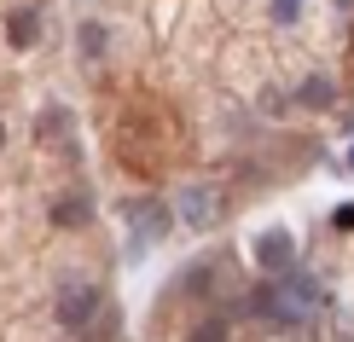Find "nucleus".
<instances>
[{
	"label": "nucleus",
	"instance_id": "obj_14",
	"mask_svg": "<svg viewBox=\"0 0 354 342\" xmlns=\"http://www.w3.org/2000/svg\"><path fill=\"white\" fill-rule=\"evenodd\" d=\"M348 169H354V145H348Z\"/></svg>",
	"mask_w": 354,
	"mask_h": 342
},
{
	"label": "nucleus",
	"instance_id": "obj_13",
	"mask_svg": "<svg viewBox=\"0 0 354 342\" xmlns=\"http://www.w3.org/2000/svg\"><path fill=\"white\" fill-rule=\"evenodd\" d=\"M331 6H337V12H354V0H331Z\"/></svg>",
	"mask_w": 354,
	"mask_h": 342
},
{
	"label": "nucleus",
	"instance_id": "obj_12",
	"mask_svg": "<svg viewBox=\"0 0 354 342\" xmlns=\"http://www.w3.org/2000/svg\"><path fill=\"white\" fill-rule=\"evenodd\" d=\"M337 227H354V203H343V209H337Z\"/></svg>",
	"mask_w": 354,
	"mask_h": 342
},
{
	"label": "nucleus",
	"instance_id": "obj_4",
	"mask_svg": "<svg viewBox=\"0 0 354 342\" xmlns=\"http://www.w3.org/2000/svg\"><path fill=\"white\" fill-rule=\"evenodd\" d=\"M279 296H285V302L297 307L302 319L314 314L319 302H326V290H319V278H308V273H297V267H290V273H279Z\"/></svg>",
	"mask_w": 354,
	"mask_h": 342
},
{
	"label": "nucleus",
	"instance_id": "obj_7",
	"mask_svg": "<svg viewBox=\"0 0 354 342\" xmlns=\"http://www.w3.org/2000/svg\"><path fill=\"white\" fill-rule=\"evenodd\" d=\"M331 99H337V87H331L326 76H308V82L297 87V105H308V111H331Z\"/></svg>",
	"mask_w": 354,
	"mask_h": 342
},
{
	"label": "nucleus",
	"instance_id": "obj_8",
	"mask_svg": "<svg viewBox=\"0 0 354 342\" xmlns=\"http://www.w3.org/2000/svg\"><path fill=\"white\" fill-rule=\"evenodd\" d=\"M87 215H93V209H87L82 191H76V198H58V203H53V220H58V227H82Z\"/></svg>",
	"mask_w": 354,
	"mask_h": 342
},
{
	"label": "nucleus",
	"instance_id": "obj_11",
	"mask_svg": "<svg viewBox=\"0 0 354 342\" xmlns=\"http://www.w3.org/2000/svg\"><path fill=\"white\" fill-rule=\"evenodd\" d=\"M268 12H273V23H297L302 18V0H268Z\"/></svg>",
	"mask_w": 354,
	"mask_h": 342
},
{
	"label": "nucleus",
	"instance_id": "obj_6",
	"mask_svg": "<svg viewBox=\"0 0 354 342\" xmlns=\"http://www.w3.org/2000/svg\"><path fill=\"white\" fill-rule=\"evenodd\" d=\"M6 41H12V47H35V41H41V18H35V12H12V18H6Z\"/></svg>",
	"mask_w": 354,
	"mask_h": 342
},
{
	"label": "nucleus",
	"instance_id": "obj_9",
	"mask_svg": "<svg viewBox=\"0 0 354 342\" xmlns=\"http://www.w3.org/2000/svg\"><path fill=\"white\" fill-rule=\"evenodd\" d=\"M82 53H87V58L105 53V23H82Z\"/></svg>",
	"mask_w": 354,
	"mask_h": 342
},
{
	"label": "nucleus",
	"instance_id": "obj_10",
	"mask_svg": "<svg viewBox=\"0 0 354 342\" xmlns=\"http://www.w3.org/2000/svg\"><path fill=\"white\" fill-rule=\"evenodd\" d=\"M186 342H227V325H221V319H203V325H192Z\"/></svg>",
	"mask_w": 354,
	"mask_h": 342
},
{
	"label": "nucleus",
	"instance_id": "obj_2",
	"mask_svg": "<svg viewBox=\"0 0 354 342\" xmlns=\"http://www.w3.org/2000/svg\"><path fill=\"white\" fill-rule=\"evenodd\" d=\"M99 302H105V290H99V285H64V290H58V325H64V331L93 325Z\"/></svg>",
	"mask_w": 354,
	"mask_h": 342
},
{
	"label": "nucleus",
	"instance_id": "obj_3",
	"mask_svg": "<svg viewBox=\"0 0 354 342\" xmlns=\"http://www.w3.org/2000/svg\"><path fill=\"white\" fill-rule=\"evenodd\" d=\"M256 261H261V273H290V267H297V238H290L285 227H268L256 238Z\"/></svg>",
	"mask_w": 354,
	"mask_h": 342
},
{
	"label": "nucleus",
	"instance_id": "obj_5",
	"mask_svg": "<svg viewBox=\"0 0 354 342\" xmlns=\"http://www.w3.org/2000/svg\"><path fill=\"white\" fill-rule=\"evenodd\" d=\"M180 215H186V227L209 232L215 220H221V198H215L209 186H186V191H180Z\"/></svg>",
	"mask_w": 354,
	"mask_h": 342
},
{
	"label": "nucleus",
	"instance_id": "obj_15",
	"mask_svg": "<svg viewBox=\"0 0 354 342\" xmlns=\"http://www.w3.org/2000/svg\"><path fill=\"white\" fill-rule=\"evenodd\" d=\"M0 145H6V128H0Z\"/></svg>",
	"mask_w": 354,
	"mask_h": 342
},
{
	"label": "nucleus",
	"instance_id": "obj_1",
	"mask_svg": "<svg viewBox=\"0 0 354 342\" xmlns=\"http://www.w3.org/2000/svg\"><path fill=\"white\" fill-rule=\"evenodd\" d=\"M122 220L134 227V238H128V256H145V249L157 244V238H169L174 227V215H169V203H151V198H134V203H122Z\"/></svg>",
	"mask_w": 354,
	"mask_h": 342
}]
</instances>
